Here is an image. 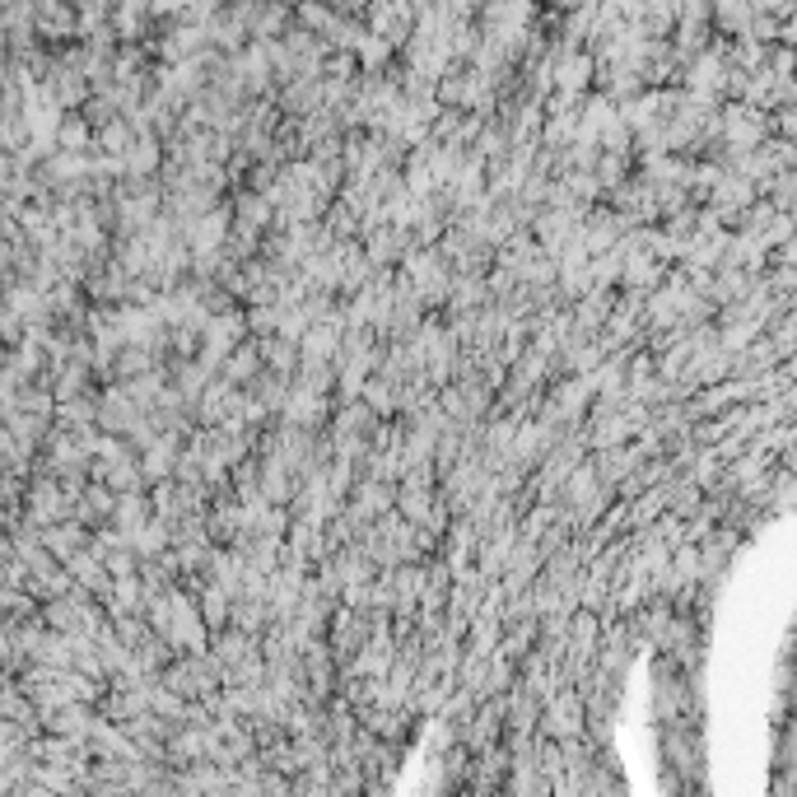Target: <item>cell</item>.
Returning <instances> with one entry per match:
<instances>
[{"label":"cell","mask_w":797,"mask_h":797,"mask_svg":"<svg viewBox=\"0 0 797 797\" xmlns=\"http://www.w3.org/2000/svg\"><path fill=\"white\" fill-rule=\"evenodd\" d=\"M537 732H541V737H551V742H569V737H583V732H592V714H588L583 691H578V685L555 691L551 699H545Z\"/></svg>","instance_id":"1"},{"label":"cell","mask_w":797,"mask_h":797,"mask_svg":"<svg viewBox=\"0 0 797 797\" xmlns=\"http://www.w3.org/2000/svg\"><path fill=\"white\" fill-rule=\"evenodd\" d=\"M592 206H545L537 220H531V233H537L541 253L560 257L574 239H583V220H588Z\"/></svg>","instance_id":"2"},{"label":"cell","mask_w":797,"mask_h":797,"mask_svg":"<svg viewBox=\"0 0 797 797\" xmlns=\"http://www.w3.org/2000/svg\"><path fill=\"white\" fill-rule=\"evenodd\" d=\"M332 415H336V397L312 393V387H304V383L290 387V401H285V411H280L285 425H299V429H312V434H322L326 425H332Z\"/></svg>","instance_id":"3"},{"label":"cell","mask_w":797,"mask_h":797,"mask_svg":"<svg viewBox=\"0 0 797 797\" xmlns=\"http://www.w3.org/2000/svg\"><path fill=\"white\" fill-rule=\"evenodd\" d=\"M397 494H401V480H387V476H359V486L350 490L346 509L355 513L359 523H378L383 513L397 509Z\"/></svg>","instance_id":"4"},{"label":"cell","mask_w":797,"mask_h":797,"mask_svg":"<svg viewBox=\"0 0 797 797\" xmlns=\"http://www.w3.org/2000/svg\"><path fill=\"white\" fill-rule=\"evenodd\" d=\"M229 233H233V201H224V206L206 210L201 220L182 224V239L192 243L196 257H210V253H224L229 247Z\"/></svg>","instance_id":"5"},{"label":"cell","mask_w":797,"mask_h":797,"mask_svg":"<svg viewBox=\"0 0 797 797\" xmlns=\"http://www.w3.org/2000/svg\"><path fill=\"white\" fill-rule=\"evenodd\" d=\"M99 705H89V699H75V705H66V709H52V714H42V723H47V732H61V737H75V742H89L93 737V728H99Z\"/></svg>","instance_id":"6"},{"label":"cell","mask_w":797,"mask_h":797,"mask_svg":"<svg viewBox=\"0 0 797 797\" xmlns=\"http://www.w3.org/2000/svg\"><path fill=\"white\" fill-rule=\"evenodd\" d=\"M89 537H93V527H89L85 518H61V523H52V527H42L47 551H52L61 565H66L70 555H80L85 545H89Z\"/></svg>","instance_id":"7"},{"label":"cell","mask_w":797,"mask_h":797,"mask_svg":"<svg viewBox=\"0 0 797 797\" xmlns=\"http://www.w3.org/2000/svg\"><path fill=\"white\" fill-rule=\"evenodd\" d=\"M261 369H266V340H261V336H247L243 346H239V350H233V355L224 359V369H220V373H224L229 383L247 387V383H253Z\"/></svg>","instance_id":"8"},{"label":"cell","mask_w":797,"mask_h":797,"mask_svg":"<svg viewBox=\"0 0 797 797\" xmlns=\"http://www.w3.org/2000/svg\"><path fill=\"white\" fill-rule=\"evenodd\" d=\"M56 425L70 429V434H93V429H99V393L61 401L56 406Z\"/></svg>","instance_id":"9"},{"label":"cell","mask_w":797,"mask_h":797,"mask_svg":"<svg viewBox=\"0 0 797 797\" xmlns=\"http://www.w3.org/2000/svg\"><path fill=\"white\" fill-rule=\"evenodd\" d=\"M131 551H136L140 560H159V555H168V551H173V523L150 518L140 531H131Z\"/></svg>","instance_id":"10"},{"label":"cell","mask_w":797,"mask_h":797,"mask_svg":"<svg viewBox=\"0 0 797 797\" xmlns=\"http://www.w3.org/2000/svg\"><path fill=\"white\" fill-rule=\"evenodd\" d=\"M150 518H154V499H150V490H127V494L117 499L113 523H117L121 531H127V537H131V531H140V527H145Z\"/></svg>","instance_id":"11"},{"label":"cell","mask_w":797,"mask_h":797,"mask_svg":"<svg viewBox=\"0 0 797 797\" xmlns=\"http://www.w3.org/2000/svg\"><path fill=\"white\" fill-rule=\"evenodd\" d=\"M266 340V369L275 373H299V340H285V336H261Z\"/></svg>","instance_id":"12"},{"label":"cell","mask_w":797,"mask_h":797,"mask_svg":"<svg viewBox=\"0 0 797 797\" xmlns=\"http://www.w3.org/2000/svg\"><path fill=\"white\" fill-rule=\"evenodd\" d=\"M247 308V326H253V336H275L280 332V304H243Z\"/></svg>","instance_id":"13"},{"label":"cell","mask_w":797,"mask_h":797,"mask_svg":"<svg viewBox=\"0 0 797 797\" xmlns=\"http://www.w3.org/2000/svg\"><path fill=\"white\" fill-rule=\"evenodd\" d=\"M131 145H136V131H127V121H107V127L99 131V150L103 154H121V159H127Z\"/></svg>","instance_id":"14"},{"label":"cell","mask_w":797,"mask_h":797,"mask_svg":"<svg viewBox=\"0 0 797 797\" xmlns=\"http://www.w3.org/2000/svg\"><path fill=\"white\" fill-rule=\"evenodd\" d=\"M597 178H602V187H606V192H612V187H620V182H625V154L606 150L602 159H597Z\"/></svg>","instance_id":"15"},{"label":"cell","mask_w":797,"mask_h":797,"mask_svg":"<svg viewBox=\"0 0 797 797\" xmlns=\"http://www.w3.org/2000/svg\"><path fill=\"white\" fill-rule=\"evenodd\" d=\"M89 140H93V136H89V127H85L80 117L61 121V150H80V154H85V150H89Z\"/></svg>","instance_id":"16"}]
</instances>
